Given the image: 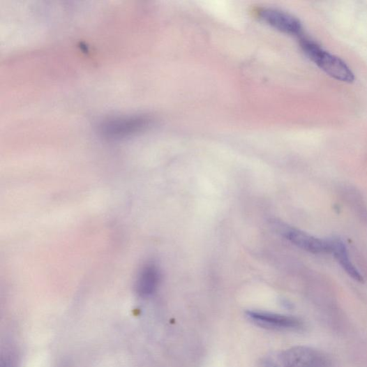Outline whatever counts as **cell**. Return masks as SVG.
<instances>
[{
  "label": "cell",
  "instance_id": "1",
  "mask_svg": "<svg viewBox=\"0 0 367 367\" xmlns=\"http://www.w3.org/2000/svg\"><path fill=\"white\" fill-rule=\"evenodd\" d=\"M267 367H330L328 358L318 350L306 347L288 349L269 357Z\"/></svg>",
  "mask_w": 367,
  "mask_h": 367
},
{
  "label": "cell",
  "instance_id": "2",
  "mask_svg": "<svg viewBox=\"0 0 367 367\" xmlns=\"http://www.w3.org/2000/svg\"><path fill=\"white\" fill-rule=\"evenodd\" d=\"M246 317L255 324L269 329L294 330L301 327L298 319L274 313L249 310L246 313Z\"/></svg>",
  "mask_w": 367,
  "mask_h": 367
},
{
  "label": "cell",
  "instance_id": "3",
  "mask_svg": "<svg viewBox=\"0 0 367 367\" xmlns=\"http://www.w3.org/2000/svg\"><path fill=\"white\" fill-rule=\"evenodd\" d=\"M257 13L262 20L283 33L299 36L301 33L300 21L290 14L272 8L260 9Z\"/></svg>",
  "mask_w": 367,
  "mask_h": 367
},
{
  "label": "cell",
  "instance_id": "4",
  "mask_svg": "<svg viewBox=\"0 0 367 367\" xmlns=\"http://www.w3.org/2000/svg\"><path fill=\"white\" fill-rule=\"evenodd\" d=\"M276 227L287 241L304 250L313 253L329 252L328 241L318 239L299 230L283 225H278Z\"/></svg>",
  "mask_w": 367,
  "mask_h": 367
},
{
  "label": "cell",
  "instance_id": "5",
  "mask_svg": "<svg viewBox=\"0 0 367 367\" xmlns=\"http://www.w3.org/2000/svg\"><path fill=\"white\" fill-rule=\"evenodd\" d=\"M322 70L335 80L346 83H352L354 75L347 64L339 58L322 50L313 61Z\"/></svg>",
  "mask_w": 367,
  "mask_h": 367
},
{
  "label": "cell",
  "instance_id": "6",
  "mask_svg": "<svg viewBox=\"0 0 367 367\" xmlns=\"http://www.w3.org/2000/svg\"><path fill=\"white\" fill-rule=\"evenodd\" d=\"M161 280L160 269L154 264L144 267L137 280V291L143 297H148L154 293Z\"/></svg>",
  "mask_w": 367,
  "mask_h": 367
},
{
  "label": "cell",
  "instance_id": "7",
  "mask_svg": "<svg viewBox=\"0 0 367 367\" xmlns=\"http://www.w3.org/2000/svg\"><path fill=\"white\" fill-rule=\"evenodd\" d=\"M329 252H331L347 274L353 279L361 281L362 276L352 263L345 244L337 239L328 241Z\"/></svg>",
  "mask_w": 367,
  "mask_h": 367
},
{
  "label": "cell",
  "instance_id": "8",
  "mask_svg": "<svg viewBox=\"0 0 367 367\" xmlns=\"http://www.w3.org/2000/svg\"><path fill=\"white\" fill-rule=\"evenodd\" d=\"M145 120L140 119H119L112 121L104 126L107 133L112 135L125 134L142 127Z\"/></svg>",
  "mask_w": 367,
  "mask_h": 367
}]
</instances>
